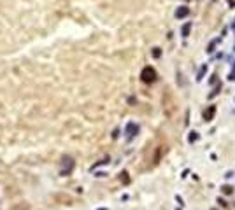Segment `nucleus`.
I'll return each instance as SVG.
<instances>
[{
	"label": "nucleus",
	"mask_w": 235,
	"mask_h": 210,
	"mask_svg": "<svg viewBox=\"0 0 235 210\" xmlns=\"http://www.w3.org/2000/svg\"><path fill=\"white\" fill-rule=\"evenodd\" d=\"M153 54H155V58H158V56H160V54H162V51H158V47H156V49H155V53H153Z\"/></svg>",
	"instance_id": "4"
},
{
	"label": "nucleus",
	"mask_w": 235,
	"mask_h": 210,
	"mask_svg": "<svg viewBox=\"0 0 235 210\" xmlns=\"http://www.w3.org/2000/svg\"><path fill=\"white\" fill-rule=\"evenodd\" d=\"M188 30H190V25H184V28H183V33H186Z\"/></svg>",
	"instance_id": "5"
},
{
	"label": "nucleus",
	"mask_w": 235,
	"mask_h": 210,
	"mask_svg": "<svg viewBox=\"0 0 235 210\" xmlns=\"http://www.w3.org/2000/svg\"><path fill=\"white\" fill-rule=\"evenodd\" d=\"M188 14V7H181V9H177V12H176V18H184Z\"/></svg>",
	"instance_id": "2"
},
{
	"label": "nucleus",
	"mask_w": 235,
	"mask_h": 210,
	"mask_svg": "<svg viewBox=\"0 0 235 210\" xmlns=\"http://www.w3.org/2000/svg\"><path fill=\"white\" fill-rule=\"evenodd\" d=\"M212 112H214V107H211L207 112H205V121H209L211 119V116H212Z\"/></svg>",
	"instance_id": "3"
},
{
	"label": "nucleus",
	"mask_w": 235,
	"mask_h": 210,
	"mask_svg": "<svg viewBox=\"0 0 235 210\" xmlns=\"http://www.w3.org/2000/svg\"><path fill=\"white\" fill-rule=\"evenodd\" d=\"M155 79H156V72H155V68H151V67L144 68V72H142V81H146V82H153Z\"/></svg>",
	"instance_id": "1"
}]
</instances>
